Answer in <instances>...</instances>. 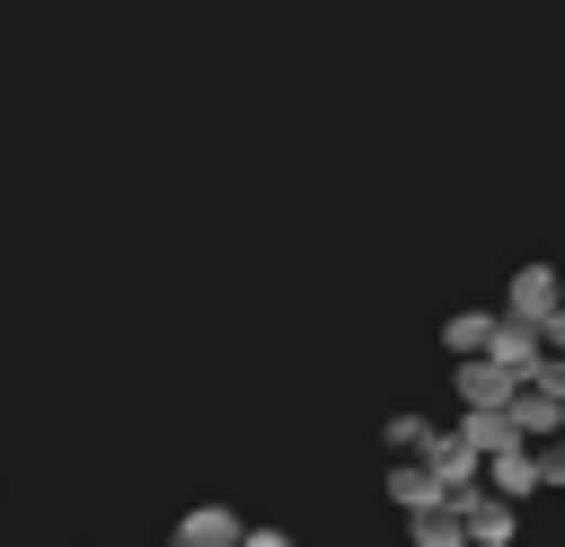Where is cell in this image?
Segmentation results:
<instances>
[{
  "instance_id": "cell-1",
  "label": "cell",
  "mask_w": 565,
  "mask_h": 547,
  "mask_svg": "<svg viewBox=\"0 0 565 547\" xmlns=\"http://www.w3.org/2000/svg\"><path fill=\"white\" fill-rule=\"evenodd\" d=\"M415 459H424V468H433V476H441V485H450V494H459V485H477V468H486V450H477V441H468V432H459V423H450V432H441V423H433V432H424V450H415Z\"/></svg>"
},
{
  "instance_id": "cell-2",
  "label": "cell",
  "mask_w": 565,
  "mask_h": 547,
  "mask_svg": "<svg viewBox=\"0 0 565 547\" xmlns=\"http://www.w3.org/2000/svg\"><path fill=\"white\" fill-rule=\"evenodd\" d=\"M477 485L503 494V503H530V494H539V459H530V441H494L486 468H477Z\"/></svg>"
},
{
  "instance_id": "cell-3",
  "label": "cell",
  "mask_w": 565,
  "mask_h": 547,
  "mask_svg": "<svg viewBox=\"0 0 565 547\" xmlns=\"http://www.w3.org/2000/svg\"><path fill=\"white\" fill-rule=\"evenodd\" d=\"M450 388H459V406H503L521 379H512L494 353H450Z\"/></svg>"
},
{
  "instance_id": "cell-4",
  "label": "cell",
  "mask_w": 565,
  "mask_h": 547,
  "mask_svg": "<svg viewBox=\"0 0 565 547\" xmlns=\"http://www.w3.org/2000/svg\"><path fill=\"white\" fill-rule=\"evenodd\" d=\"M556 300H565V274H556V265H521V274H512V291H503V309H512V318H530V326H539Z\"/></svg>"
},
{
  "instance_id": "cell-5",
  "label": "cell",
  "mask_w": 565,
  "mask_h": 547,
  "mask_svg": "<svg viewBox=\"0 0 565 547\" xmlns=\"http://www.w3.org/2000/svg\"><path fill=\"white\" fill-rule=\"evenodd\" d=\"M388 503H397V512H424V503H450V485H441L415 450H397V468H388Z\"/></svg>"
},
{
  "instance_id": "cell-6",
  "label": "cell",
  "mask_w": 565,
  "mask_h": 547,
  "mask_svg": "<svg viewBox=\"0 0 565 547\" xmlns=\"http://www.w3.org/2000/svg\"><path fill=\"white\" fill-rule=\"evenodd\" d=\"M503 423H512V432H521V441H539V432H556V397H547V388H530V379H521V388H512V397H503Z\"/></svg>"
},
{
  "instance_id": "cell-7",
  "label": "cell",
  "mask_w": 565,
  "mask_h": 547,
  "mask_svg": "<svg viewBox=\"0 0 565 547\" xmlns=\"http://www.w3.org/2000/svg\"><path fill=\"white\" fill-rule=\"evenodd\" d=\"M230 538H238V512L230 503H194L177 521V547H230Z\"/></svg>"
},
{
  "instance_id": "cell-8",
  "label": "cell",
  "mask_w": 565,
  "mask_h": 547,
  "mask_svg": "<svg viewBox=\"0 0 565 547\" xmlns=\"http://www.w3.org/2000/svg\"><path fill=\"white\" fill-rule=\"evenodd\" d=\"M486 335H494V309H450L441 318V353H477Z\"/></svg>"
},
{
  "instance_id": "cell-9",
  "label": "cell",
  "mask_w": 565,
  "mask_h": 547,
  "mask_svg": "<svg viewBox=\"0 0 565 547\" xmlns=\"http://www.w3.org/2000/svg\"><path fill=\"white\" fill-rule=\"evenodd\" d=\"M424 432H433V415H415V406L380 423V441H388V459H397V450H424Z\"/></svg>"
},
{
  "instance_id": "cell-10",
  "label": "cell",
  "mask_w": 565,
  "mask_h": 547,
  "mask_svg": "<svg viewBox=\"0 0 565 547\" xmlns=\"http://www.w3.org/2000/svg\"><path fill=\"white\" fill-rule=\"evenodd\" d=\"M530 459H539V494H547V485L565 494V432H539V441H530Z\"/></svg>"
},
{
  "instance_id": "cell-11",
  "label": "cell",
  "mask_w": 565,
  "mask_h": 547,
  "mask_svg": "<svg viewBox=\"0 0 565 547\" xmlns=\"http://www.w3.org/2000/svg\"><path fill=\"white\" fill-rule=\"evenodd\" d=\"M539 344H547V353H565V300H556V309L539 318Z\"/></svg>"
}]
</instances>
